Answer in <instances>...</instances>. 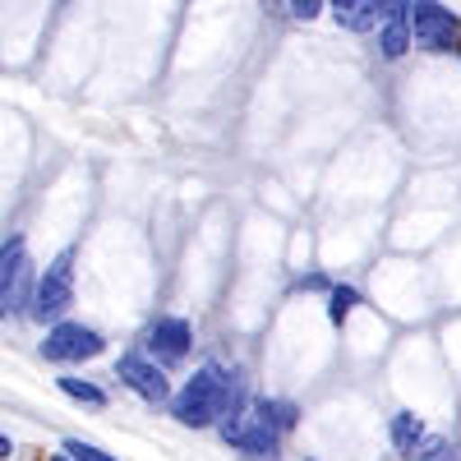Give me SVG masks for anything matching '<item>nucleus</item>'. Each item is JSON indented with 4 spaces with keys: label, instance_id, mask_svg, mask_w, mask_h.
Returning a JSON list of instances; mask_svg holds the SVG:
<instances>
[{
    "label": "nucleus",
    "instance_id": "obj_1",
    "mask_svg": "<svg viewBox=\"0 0 461 461\" xmlns=\"http://www.w3.org/2000/svg\"><path fill=\"white\" fill-rule=\"evenodd\" d=\"M240 388L245 378L236 369H221V365H199L194 374L185 378V388L171 397V415L180 420L185 429H208V425H221L230 411H240Z\"/></svg>",
    "mask_w": 461,
    "mask_h": 461
},
{
    "label": "nucleus",
    "instance_id": "obj_2",
    "mask_svg": "<svg viewBox=\"0 0 461 461\" xmlns=\"http://www.w3.org/2000/svg\"><path fill=\"white\" fill-rule=\"evenodd\" d=\"M74 304V249H60L47 267H42V277H37L32 286V319L37 323H60L65 310Z\"/></svg>",
    "mask_w": 461,
    "mask_h": 461
},
{
    "label": "nucleus",
    "instance_id": "obj_3",
    "mask_svg": "<svg viewBox=\"0 0 461 461\" xmlns=\"http://www.w3.org/2000/svg\"><path fill=\"white\" fill-rule=\"evenodd\" d=\"M411 37L420 51L447 56L461 42V19L443 5V0H411Z\"/></svg>",
    "mask_w": 461,
    "mask_h": 461
},
{
    "label": "nucleus",
    "instance_id": "obj_4",
    "mask_svg": "<svg viewBox=\"0 0 461 461\" xmlns=\"http://www.w3.org/2000/svg\"><path fill=\"white\" fill-rule=\"evenodd\" d=\"M221 438L236 447V452H245V456H254V461H277V452H282V434L277 429H267L263 420L254 415V411H230L226 420H221Z\"/></svg>",
    "mask_w": 461,
    "mask_h": 461
},
{
    "label": "nucleus",
    "instance_id": "obj_5",
    "mask_svg": "<svg viewBox=\"0 0 461 461\" xmlns=\"http://www.w3.org/2000/svg\"><path fill=\"white\" fill-rule=\"evenodd\" d=\"M106 351V341H102V332L97 328H88V323H51V332H47V341H42V360H51V365H79V360H93V356H102Z\"/></svg>",
    "mask_w": 461,
    "mask_h": 461
},
{
    "label": "nucleus",
    "instance_id": "obj_6",
    "mask_svg": "<svg viewBox=\"0 0 461 461\" xmlns=\"http://www.w3.org/2000/svg\"><path fill=\"white\" fill-rule=\"evenodd\" d=\"M32 273H28V245L14 236L5 249H0V319L14 310H32Z\"/></svg>",
    "mask_w": 461,
    "mask_h": 461
},
{
    "label": "nucleus",
    "instance_id": "obj_7",
    "mask_svg": "<svg viewBox=\"0 0 461 461\" xmlns=\"http://www.w3.org/2000/svg\"><path fill=\"white\" fill-rule=\"evenodd\" d=\"M115 378L125 383L130 393H139L148 406H167L171 402V383H167V369L152 360L148 351H125L115 360Z\"/></svg>",
    "mask_w": 461,
    "mask_h": 461
},
{
    "label": "nucleus",
    "instance_id": "obj_8",
    "mask_svg": "<svg viewBox=\"0 0 461 461\" xmlns=\"http://www.w3.org/2000/svg\"><path fill=\"white\" fill-rule=\"evenodd\" d=\"M143 351H148L152 360H158L162 369L185 365V360H189V351H194V328H189V319H176V314L152 319V323H148V332H143Z\"/></svg>",
    "mask_w": 461,
    "mask_h": 461
},
{
    "label": "nucleus",
    "instance_id": "obj_9",
    "mask_svg": "<svg viewBox=\"0 0 461 461\" xmlns=\"http://www.w3.org/2000/svg\"><path fill=\"white\" fill-rule=\"evenodd\" d=\"M415 47L411 37V0H388V14L378 23V56L383 60H402Z\"/></svg>",
    "mask_w": 461,
    "mask_h": 461
},
{
    "label": "nucleus",
    "instance_id": "obj_10",
    "mask_svg": "<svg viewBox=\"0 0 461 461\" xmlns=\"http://www.w3.org/2000/svg\"><path fill=\"white\" fill-rule=\"evenodd\" d=\"M328 14L346 32H378L383 14H388V0H328Z\"/></svg>",
    "mask_w": 461,
    "mask_h": 461
},
{
    "label": "nucleus",
    "instance_id": "obj_11",
    "mask_svg": "<svg viewBox=\"0 0 461 461\" xmlns=\"http://www.w3.org/2000/svg\"><path fill=\"white\" fill-rule=\"evenodd\" d=\"M249 411H254V415L263 420L267 429H277L282 438H286V434H291V429L300 425V406H295V402H286V397H258V402H254Z\"/></svg>",
    "mask_w": 461,
    "mask_h": 461
},
{
    "label": "nucleus",
    "instance_id": "obj_12",
    "mask_svg": "<svg viewBox=\"0 0 461 461\" xmlns=\"http://www.w3.org/2000/svg\"><path fill=\"white\" fill-rule=\"evenodd\" d=\"M388 438L402 456H415V447L425 443V420H420L415 411H397L393 415V425H388Z\"/></svg>",
    "mask_w": 461,
    "mask_h": 461
},
{
    "label": "nucleus",
    "instance_id": "obj_13",
    "mask_svg": "<svg viewBox=\"0 0 461 461\" xmlns=\"http://www.w3.org/2000/svg\"><path fill=\"white\" fill-rule=\"evenodd\" d=\"M56 383H60V393H65V397H74V402H84V406H106V393L97 388V383H88V378L60 374Z\"/></svg>",
    "mask_w": 461,
    "mask_h": 461
},
{
    "label": "nucleus",
    "instance_id": "obj_14",
    "mask_svg": "<svg viewBox=\"0 0 461 461\" xmlns=\"http://www.w3.org/2000/svg\"><path fill=\"white\" fill-rule=\"evenodd\" d=\"M356 304H360V291H356V286H332V291H328V319L341 328L346 319H351Z\"/></svg>",
    "mask_w": 461,
    "mask_h": 461
},
{
    "label": "nucleus",
    "instance_id": "obj_15",
    "mask_svg": "<svg viewBox=\"0 0 461 461\" xmlns=\"http://www.w3.org/2000/svg\"><path fill=\"white\" fill-rule=\"evenodd\" d=\"M65 452H69L74 461H115L111 452H102L97 443H84V438H65Z\"/></svg>",
    "mask_w": 461,
    "mask_h": 461
},
{
    "label": "nucleus",
    "instance_id": "obj_16",
    "mask_svg": "<svg viewBox=\"0 0 461 461\" xmlns=\"http://www.w3.org/2000/svg\"><path fill=\"white\" fill-rule=\"evenodd\" d=\"M286 10H291V19L310 23V19H319L328 10V0H286Z\"/></svg>",
    "mask_w": 461,
    "mask_h": 461
},
{
    "label": "nucleus",
    "instance_id": "obj_17",
    "mask_svg": "<svg viewBox=\"0 0 461 461\" xmlns=\"http://www.w3.org/2000/svg\"><path fill=\"white\" fill-rule=\"evenodd\" d=\"M295 291H332V282L319 277V273H310V277H295Z\"/></svg>",
    "mask_w": 461,
    "mask_h": 461
},
{
    "label": "nucleus",
    "instance_id": "obj_18",
    "mask_svg": "<svg viewBox=\"0 0 461 461\" xmlns=\"http://www.w3.org/2000/svg\"><path fill=\"white\" fill-rule=\"evenodd\" d=\"M0 456H14V443H10L5 434H0Z\"/></svg>",
    "mask_w": 461,
    "mask_h": 461
},
{
    "label": "nucleus",
    "instance_id": "obj_19",
    "mask_svg": "<svg viewBox=\"0 0 461 461\" xmlns=\"http://www.w3.org/2000/svg\"><path fill=\"white\" fill-rule=\"evenodd\" d=\"M56 461H74V456H69V452H65V456H56Z\"/></svg>",
    "mask_w": 461,
    "mask_h": 461
},
{
    "label": "nucleus",
    "instance_id": "obj_20",
    "mask_svg": "<svg viewBox=\"0 0 461 461\" xmlns=\"http://www.w3.org/2000/svg\"><path fill=\"white\" fill-rule=\"evenodd\" d=\"M456 56H461V42H456Z\"/></svg>",
    "mask_w": 461,
    "mask_h": 461
},
{
    "label": "nucleus",
    "instance_id": "obj_21",
    "mask_svg": "<svg viewBox=\"0 0 461 461\" xmlns=\"http://www.w3.org/2000/svg\"><path fill=\"white\" fill-rule=\"evenodd\" d=\"M304 461H314V456H304Z\"/></svg>",
    "mask_w": 461,
    "mask_h": 461
}]
</instances>
